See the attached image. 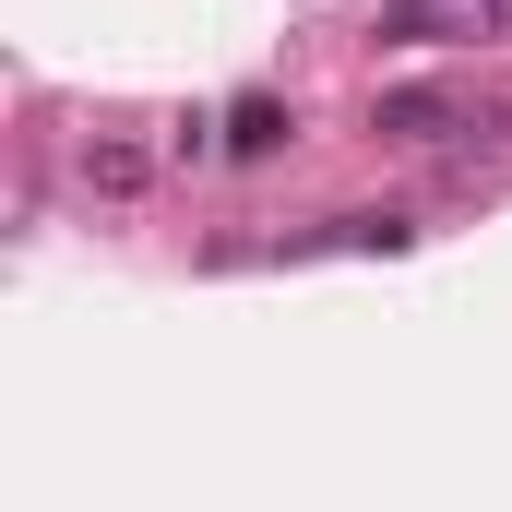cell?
<instances>
[{
  "instance_id": "obj_2",
  "label": "cell",
  "mask_w": 512,
  "mask_h": 512,
  "mask_svg": "<svg viewBox=\"0 0 512 512\" xmlns=\"http://www.w3.org/2000/svg\"><path fill=\"white\" fill-rule=\"evenodd\" d=\"M477 108H453V96H429V84H405V96H382V131H405V143H429V131H465Z\"/></svg>"
},
{
  "instance_id": "obj_3",
  "label": "cell",
  "mask_w": 512,
  "mask_h": 512,
  "mask_svg": "<svg viewBox=\"0 0 512 512\" xmlns=\"http://www.w3.org/2000/svg\"><path fill=\"white\" fill-rule=\"evenodd\" d=\"M143 179H155V167H143V143H84V191H96V203H131Z\"/></svg>"
},
{
  "instance_id": "obj_1",
  "label": "cell",
  "mask_w": 512,
  "mask_h": 512,
  "mask_svg": "<svg viewBox=\"0 0 512 512\" xmlns=\"http://www.w3.org/2000/svg\"><path fill=\"white\" fill-rule=\"evenodd\" d=\"M477 24H512V0H382V36H405V48H441Z\"/></svg>"
},
{
  "instance_id": "obj_4",
  "label": "cell",
  "mask_w": 512,
  "mask_h": 512,
  "mask_svg": "<svg viewBox=\"0 0 512 512\" xmlns=\"http://www.w3.org/2000/svg\"><path fill=\"white\" fill-rule=\"evenodd\" d=\"M286 108H274V96H239V108H227V155H274V143H286Z\"/></svg>"
}]
</instances>
